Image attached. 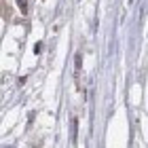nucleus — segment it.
<instances>
[{"label": "nucleus", "mask_w": 148, "mask_h": 148, "mask_svg": "<svg viewBox=\"0 0 148 148\" xmlns=\"http://www.w3.org/2000/svg\"><path fill=\"white\" fill-rule=\"evenodd\" d=\"M17 4H19V9H21V13L28 11V4H25V0H17Z\"/></svg>", "instance_id": "1"}]
</instances>
